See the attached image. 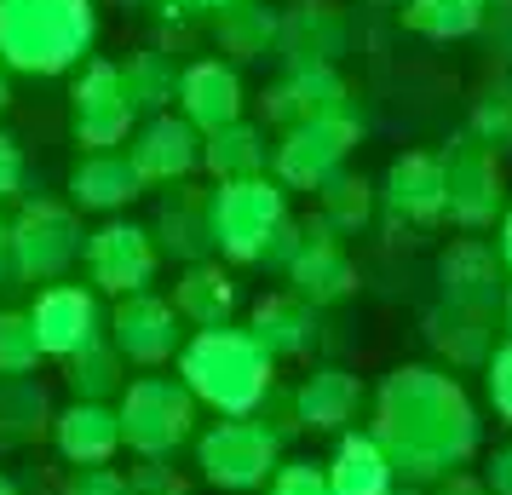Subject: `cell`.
<instances>
[{
  "instance_id": "obj_1",
  "label": "cell",
  "mask_w": 512,
  "mask_h": 495,
  "mask_svg": "<svg viewBox=\"0 0 512 495\" xmlns=\"http://www.w3.org/2000/svg\"><path fill=\"white\" fill-rule=\"evenodd\" d=\"M374 438L392 455L403 484H426V478H449L461 472L478 444H484V421L461 380L438 375V369H392L374 392Z\"/></svg>"
},
{
  "instance_id": "obj_2",
  "label": "cell",
  "mask_w": 512,
  "mask_h": 495,
  "mask_svg": "<svg viewBox=\"0 0 512 495\" xmlns=\"http://www.w3.org/2000/svg\"><path fill=\"white\" fill-rule=\"evenodd\" d=\"M179 380L196 392V403H208L213 415L242 421V415H259L265 409L271 380H277V363L265 357V346H259L254 334L202 329L179 352Z\"/></svg>"
},
{
  "instance_id": "obj_3",
  "label": "cell",
  "mask_w": 512,
  "mask_h": 495,
  "mask_svg": "<svg viewBox=\"0 0 512 495\" xmlns=\"http://www.w3.org/2000/svg\"><path fill=\"white\" fill-rule=\"evenodd\" d=\"M116 415H121V444L139 461H167L196 432V392L179 375H139L127 380Z\"/></svg>"
},
{
  "instance_id": "obj_4",
  "label": "cell",
  "mask_w": 512,
  "mask_h": 495,
  "mask_svg": "<svg viewBox=\"0 0 512 495\" xmlns=\"http://www.w3.org/2000/svg\"><path fill=\"white\" fill-rule=\"evenodd\" d=\"M196 467L208 478L213 490H259V484H271L282 467V432L277 426L254 421V415H242V421H213L202 438H196Z\"/></svg>"
},
{
  "instance_id": "obj_5",
  "label": "cell",
  "mask_w": 512,
  "mask_h": 495,
  "mask_svg": "<svg viewBox=\"0 0 512 495\" xmlns=\"http://www.w3.org/2000/svg\"><path fill=\"white\" fill-rule=\"evenodd\" d=\"M282 231V196L259 179H236L231 190H219L213 202V242L231 260H265L271 236Z\"/></svg>"
},
{
  "instance_id": "obj_6",
  "label": "cell",
  "mask_w": 512,
  "mask_h": 495,
  "mask_svg": "<svg viewBox=\"0 0 512 495\" xmlns=\"http://www.w3.org/2000/svg\"><path fill=\"white\" fill-rule=\"evenodd\" d=\"M29 323H35V340H41V352L47 357H64L70 363L81 346H93V340H104V317H98V300L87 294V288L75 283H58L47 288L41 300H35V311H29Z\"/></svg>"
},
{
  "instance_id": "obj_7",
  "label": "cell",
  "mask_w": 512,
  "mask_h": 495,
  "mask_svg": "<svg viewBox=\"0 0 512 495\" xmlns=\"http://www.w3.org/2000/svg\"><path fill=\"white\" fill-rule=\"evenodd\" d=\"M179 340H185L179 334V311L150 300V294H133L116 311V323H110V346L121 352V363H139V369H162L173 352H185Z\"/></svg>"
},
{
  "instance_id": "obj_8",
  "label": "cell",
  "mask_w": 512,
  "mask_h": 495,
  "mask_svg": "<svg viewBox=\"0 0 512 495\" xmlns=\"http://www.w3.org/2000/svg\"><path fill=\"white\" fill-rule=\"evenodd\" d=\"M52 444H58V455L70 461L75 472L81 467H110L121 449V415L110 409V403H81L75 398L64 415H52Z\"/></svg>"
},
{
  "instance_id": "obj_9",
  "label": "cell",
  "mask_w": 512,
  "mask_h": 495,
  "mask_svg": "<svg viewBox=\"0 0 512 495\" xmlns=\"http://www.w3.org/2000/svg\"><path fill=\"white\" fill-rule=\"evenodd\" d=\"M87 271H93V283L110 288V294H144L150 271H156V248H150V236L133 231V225H110V231H98L93 242H87Z\"/></svg>"
},
{
  "instance_id": "obj_10",
  "label": "cell",
  "mask_w": 512,
  "mask_h": 495,
  "mask_svg": "<svg viewBox=\"0 0 512 495\" xmlns=\"http://www.w3.org/2000/svg\"><path fill=\"white\" fill-rule=\"evenodd\" d=\"M363 409V380L346 375V369H317V375L300 380L294 392V426L305 432H351V415Z\"/></svg>"
},
{
  "instance_id": "obj_11",
  "label": "cell",
  "mask_w": 512,
  "mask_h": 495,
  "mask_svg": "<svg viewBox=\"0 0 512 495\" xmlns=\"http://www.w3.org/2000/svg\"><path fill=\"white\" fill-rule=\"evenodd\" d=\"M328 484L334 495H392L397 467L374 432H340V444L328 455Z\"/></svg>"
},
{
  "instance_id": "obj_12",
  "label": "cell",
  "mask_w": 512,
  "mask_h": 495,
  "mask_svg": "<svg viewBox=\"0 0 512 495\" xmlns=\"http://www.w3.org/2000/svg\"><path fill=\"white\" fill-rule=\"evenodd\" d=\"M75 225L58 208H35L24 213V225L12 236V254H18V271L24 277H58L64 265L75 260Z\"/></svg>"
},
{
  "instance_id": "obj_13",
  "label": "cell",
  "mask_w": 512,
  "mask_h": 495,
  "mask_svg": "<svg viewBox=\"0 0 512 495\" xmlns=\"http://www.w3.org/2000/svg\"><path fill=\"white\" fill-rule=\"evenodd\" d=\"M52 432L47 386L35 375H0V449H24Z\"/></svg>"
},
{
  "instance_id": "obj_14",
  "label": "cell",
  "mask_w": 512,
  "mask_h": 495,
  "mask_svg": "<svg viewBox=\"0 0 512 495\" xmlns=\"http://www.w3.org/2000/svg\"><path fill=\"white\" fill-rule=\"evenodd\" d=\"M443 283H449V306L461 311H478V317H489V311L501 306V271H495V260H489L484 248H455L449 260H443Z\"/></svg>"
},
{
  "instance_id": "obj_15",
  "label": "cell",
  "mask_w": 512,
  "mask_h": 495,
  "mask_svg": "<svg viewBox=\"0 0 512 495\" xmlns=\"http://www.w3.org/2000/svg\"><path fill=\"white\" fill-rule=\"evenodd\" d=\"M489 317H478V311H461V306H449V311H432L426 317V340L438 346L449 363H489Z\"/></svg>"
},
{
  "instance_id": "obj_16",
  "label": "cell",
  "mask_w": 512,
  "mask_h": 495,
  "mask_svg": "<svg viewBox=\"0 0 512 495\" xmlns=\"http://www.w3.org/2000/svg\"><path fill=\"white\" fill-rule=\"evenodd\" d=\"M265 346V357L277 363V357H300L305 346H311V311L300 306V300H265V306L254 311V329H248Z\"/></svg>"
},
{
  "instance_id": "obj_17",
  "label": "cell",
  "mask_w": 512,
  "mask_h": 495,
  "mask_svg": "<svg viewBox=\"0 0 512 495\" xmlns=\"http://www.w3.org/2000/svg\"><path fill=\"white\" fill-rule=\"evenodd\" d=\"M294 288H300V300L311 306H328V300H340L351 288V265L340 248H328V242H311L300 248V260H294Z\"/></svg>"
},
{
  "instance_id": "obj_18",
  "label": "cell",
  "mask_w": 512,
  "mask_h": 495,
  "mask_svg": "<svg viewBox=\"0 0 512 495\" xmlns=\"http://www.w3.org/2000/svg\"><path fill=\"white\" fill-rule=\"evenodd\" d=\"M236 294H231V277L225 271H208V265H196L185 283H179V317H190L196 329H225V317H231Z\"/></svg>"
},
{
  "instance_id": "obj_19",
  "label": "cell",
  "mask_w": 512,
  "mask_h": 495,
  "mask_svg": "<svg viewBox=\"0 0 512 495\" xmlns=\"http://www.w3.org/2000/svg\"><path fill=\"white\" fill-rule=\"evenodd\" d=\"M70 392L81 403H104L116 398V392H127L121 386V352L110 346V340H93V346H81V352L70 357Z\"/></svg>"
},
{
  "instance_id": "obj_20",
  "label": "cell",
  "mask_w": 512,
  "mask_h": 495,
  "mask_svg": "<svg viewBox=\"0 0 512 495\" xmlns=\"http://www.w3.org/2000/svg\"><path fill=\"white\" fill-rule=\"evenodd\" d=\"M190 162H196V139H190L185 127H173V121L150 127V139L133 156L139 179H179V173H190Z\"/></svg>"
},
{
  "instance_id": "obj_21",
  "label": "cell",
  "mask_w": 512,
  "mask_h": 495,
  "mask_svg": "<svg viewBox=\"0 0 512 495\" xmlns=\"http://www.w3.org/2000/svg\"><path fill=\"white\" fill-rule=\"evenodd\" d=\"M392 208L409 213V219H432V213L443 208V179L432 162H420V156H409V162L392 167Z\"/></svg>"
},
{
  "instance_id": "obj_22",
  "label": "cell",
  "mask_w": 512,
  "mask_h": 495,
  "mask_svg": "<svg viewBox=\"0 0 512 495\" xmlns=\"http://www.w3.org/2000/svg\"><path fill=\"white\" fill-rule=\"evenodd\" d=\"M340 139H346L340 127H317V133H300V139L282 150V173H288L294 185H317L328 167L340 162V150H346Z\"/></svg>"
},
{
  "instance_id": "obj_23",
  "label": "cell",
  "mask_w": 512,
  "mask_h": 495,
  "mask_svg": "<svg viewBox=\"0 0 512 495\" xmlns=\"http://www.w3.org/2000/svg\"><path fill=\"white\" fill-rule=\"evenodd\" d=\"M75 196L87 208H116L127 196H139V167L133 162H87L75 173Z\"/></svg>"
},
{
  "instance_id": "obj_24",
  "label": "cell",
  "mask_w": 512,
  "mask_h": 495,
  "mask_svg": "<svg viewBox=\"0 0 512 495\" xmlns=\"http://www.w3.org/2000/svg\"><path fill=\"white\" fill-rule=\"evenodd\" d=\"M41 357L47 352H41L29 317H0V375H35Z\"/></svg>"
},
{
  "instance_id": "obj_25",
  "label": "cell",
  "mask_w": 512,
  "mask_h": 495,
  "mask_svg": "<svg viewBox=\"0 0 512 495\" xmlns=\"http://www.w3.org/2000/svg\"><path fill=\"white\" fill-rule=\"evenodd\" d=\"M265 495H334V484H328V467H317V461H282Z\"/></svg>"
},
{
  "instance_id": "obj_26",
  "label": "cell",
  "mask_w": 512,
  "mask_h": 495,
  "mask_svg": "<svg viewBox=\"0 0 512 495\" xmlns=\"http://www.w3.org/2000/svg\"><path fill=\"white\" fill-rule=\"evenodd\" d=\"M484 392H489V403H495V415L512 426V340L501 346V352H489V363H484Z\"/></svg>"
},
{
  "instance_id": "obj_27",
  "label": "cell",
  "mask_w": 512,
  "mask_h": 495,
  "mask_svg": "<svg viewBox=\"0 0 512 495\" xmlns=\"http://www.w3.org/2000/svg\"><path fill=\"white\" fill-rule=\"evenodd\" d=\"M484 484H489V495H512V444L484 455Z\"/></svg>"
},
{
  "instance_id": "obj_28",
  "label": "cell",
  "mask_w": 512,
  "mask_h": 495,
  "mask_svg": "<svg viewBox=\"0 0 512 495\" xmlns=\"http://www.w3.org/2000/svg\"><path fill=\"white\" fill-rule=\"evenodd\" d=\"M340 196H334V213H340V225H357L363 213H369V196H363V185H334Z\"/></svg>"
},
{
  "instance_id": "obj_29",
  "label": "cell",
  "mask_w": 512,
  "mask_h": 495,
  "mask_svg": "<svg viewBox=\"0 0 512 495\" xmlns=\"http://www.w3.org/2000/svg\"><path fill=\"white\" fill-rule=\"evenodd\" d=\"M438 495H489V484L472 478V472H449V478L438 484Z\"/></svg>"
},
{
  "instance_id": "obj_30",
  "label": "cell",
  "mask_w": 512,
  "mask_h": 495,
  "mask_svg": "<svg viewBox=\"0 0 512 495\" xmlns=\"http://www.w3.org/2000/svg\"><path fill=\"white\" fill-rule=\"evenodd\" d=\"M12 185H18V156L6 150V139H0V196H6Z\"/></svg>"
},
{
  "instance_id": "obj_31",
  "label": "cell",
  "mask_w": 512,
  "mask_h": 495,
  "mask_svg": "<svg viewBox=\"0 0 512 495\" xmlns=\"http://www.w3.org/2000/svg\"><path fill=\"white\" fill-rule=\"evenodd\" d=\"M495 311H501V329H507V340H512V288L501 294V306H495Z\"/></svg>"
},
{
  "instance_id": "obj_32",
  "label": "cell",
  "mask_w": 512,
  "mask_h": 495,
  "mask_svg": "<svg viewBox=\"0 0 512 495\" xmlns=\"http://www.w3.org/2000/svg\"><path fill=\"white\" fill-rule=\"evenodd\" d=\"M501 260H507V271H512V213H507V225H501Z\"/></svg>"
},
{
  "instance_id": "obj_33",
  "label": "cell",
  "mask_w": 512,
  "mask_h": 495,
  "mask_svg": "<svg viewBox=\"0 0 512 495\" xmlns=\"http://www.w3.org/2000/svg\"><path fill=\"white\" fill-rule=\"evenodd\" d=\"M0 495H18V484H12V478H6V472H0Z\"/></svg>"
},
{
  "instance_id": "obj_34",
  "label": "cell",
  "mask_w": 512,
  "mask_h": 495,
  "mask_svg": "<svg viewBox=\"0 0 512 495\" xmlns=\"http://www.w3.org/2000/svg\"><path fill=\"white\" fill-rule=\"evenodd\" d=\"M392 495H420V490H415V484H403V490H392Z\"/></svg>"
}]
</instances>
